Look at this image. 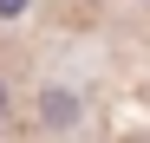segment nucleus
Instances as JSON below:
<instances>
[{
	"label": "nucleus",
	"instance_id": "obj_1",
	"mask_svg": "<svg viewBox=\"0 0 150 143\" xmlns=\"http://www.w3.org/2000/svg\"><path fill=\"white\" fill-rule=\"evenodd\" d=\"M0 111H7V91H0Z\"/></svg>",
	"mask_w": 150,
	"mask_h": 143
}]
</instances>
